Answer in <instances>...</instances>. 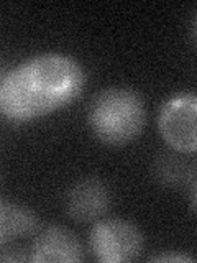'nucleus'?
Segmentation results:
<instances>
[{"instance_id": "1", "label": "nucleus", "mask_w": 197, "mask_h": 263, "mask_svg": "<svg viewBox=\"0 0 197 263\" xmlns=\"http://www.w3.org/2000/svg\"><path fill=\"white\" fill-rule=\"evenodd\" d=\"M84 86V69L74 58L33 56L0 79V114L13 122L35 120L74 102Z\"/></svg>"}, {"instance_id": "2", "label": "nucleus", "mask_w": 197, "mask_h": 263, "mask_svg": "<svg viewBox=\"0 0 197 263\" xmlns=\"http://www.w3.org/2000/svg\"><path fill=\"white\" fill-rule=\"evenodd\" d=\"M87 122L102 143L123 146L142 134L146 123L145 102L130 87L104 89L90 102Z\"/></svg>"}, {"instance_id": "3", "label": "nucleus", "mask_w": 197, "mask_h": 263, "mask_svg": "<svg viewBox=\"0 0 197 263\" xmlns=\"http://www.w3.org/2000/svg\"><path fill=\"white\" fill-rule=\"evenodd\" d=\"M89 245L101 263H125L142 255L145 237L130 220L102 219L90 229Z\"/></svg>"}, {"instance_id": "4", "label": "nucleus", "mask_w": 197, "mask_h": 263, "mask_svg": "<svg viewBox=\"0 0 197 263\" xmlns=\"http://www.w3.org/2000/svg\"><path fill=\"white\" fill-rule=\"evenodd\" d=\"M197 97L192 92L181 94L164 102L160 112L158 128L163 140L179 153H194Z\"/></svg>"}, {"instance_id": "5", "label": "nucleus", "mask_w": 197, "mask_h": 263, "mask_svg": "<svg viewBox=\"0 0 197 263\" xmlns=\"http://www.w3.org/2000/svg\"><path fill=\"white\" fill-rule=\"evenodd\" d=\"M84 258V247L77 235L60 224L41 229L28 255V260L33 263H77Z\"/></svg>"}, {"instance_id": "6", "label": "nucleus", "mask_w": 197, "mask_h": 263, "mask_svg": "<svg viewBox=\"0 0 197 263\" xmlns=\"http://www.w3.org/2000/svg\"><path fill=\"white\" fill-rule=\"evenodd\" d=\"M112 194L102 179L87 176L76 181L66 194V212L72 220L95 222L110 208Z\"/></svg>"}, {"instance_id": "7", "label": "nucleus", "mask_w": 197, "mask_h": 263, "mask_svg": "<svg viewBox=\"0 0 197 263\" xmlns=\"http://www.w3.org/2000/svg\"><path fill=\"white\" fill-rule=\"evenodd\" d=\"M40 227L36 212L28 205L0 199V247L35 234Z\"/></svg>"}, {"instance_id": "8", "label": "nucleus", "mask_w": 197, "mask_h": 263, "mask_svg": "<svg viewBox=\"0 0 197 263\" xmlns=\"http://www.w3.org/2000/svg\"><path fill=\"white\" fill-rule=\"evenodd\" d=\"M151 261H178V263H192L194 258L189 257V255H179V253H163V255H156V257L150 258Z\"/></svg>"}]
</instances>
